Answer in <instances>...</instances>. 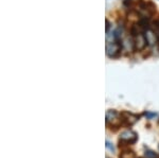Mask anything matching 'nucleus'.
<instances>
[{"instance_id": "obj_1", "label": "nucleus", "mask_w": 159, "mask_h": 158, "mask_svg": "<svg viewBox=\"0 0 159 158\" xmlns=\"http://www.w3.org/2000/svg\"><path fill=\"white\" fill-rule=\"evenodd\" d=\"M106 125L112 132H117L122 126L121 117L116 111L110 109L106 113Z\"/></svg>"}, {"instance_id": "obj_8", "label": "nucleus", "mask_w": 159, "mask_h": 158, "mask_svg": "<svg viewBox=\"0 0 159 158\" xmlns=\"http://www.w3.org/2000/svg\"><path fill=\"white\" fill-rule=\"evenodd\" d=\"M106 147H107V149H109L110 151H114V150H115L114 147L111 146V143H110L109 141H106Z\"/></svg>"}, {"instance_id": "obj_10", "label": "nucleus", "mask_w": 159, "mask_h": 158, "mask_svg": "<svg viewBox=\"0 0 159 158\" xmlns=\"http://www.w3.org/2000/svg\"><path fill=\"white\" fill-rule=\"evenodd\" d=\"M109 28H110V24H109L108 20L106 19V33L109 32Z\"/></svg>"}, {"instance_id": "obj_9", "label": "nucleus", "mask_w": 159, "mask_h": 158, "mask_svg": "<svg viewBox=\"0 0 159 158\" xmlns=\"http://www.w3.org/2000/svg\"><path fill=\"white\" fill-rule=\"evenodd\" d=\"M145 116H148V118H152V117L156 116V114L155 113H145Z\"/></svg>"}, {"instance_id": "obj_12", "label": "nucleus", "mask_w": 159, "mask_h": 158, "mask_svg": "<svg viewBox=\"0 0 159 158\" xmlns=\"http://www.w3.org/2000/svg\"><path fill=\"white\" fill-rule=\"evenodd\" d=\"M158 158H159V156H158Z\"/></svg>"}, {"instance_id": "obj_3", "label": "nucleus", "mask_w": 159, "mask_h": 158, "mask_svg": "<svg viewBox=\"0 0 159 158\" xmlns=\"http://www.w3.org/2000/svg\"><path fill=\"white\" fill-rule=\"evenodd\" d=\"M120 117H121V122H122V126H126L129 127L139 120L140 116L133 113H129V111H121L120 114Z\"/></svg>"}, {"instance_id": "obj_2", "label": "nucleus", "mask_w": 159, "mask_h": 158, "mask_svg": "<svg viewBox=\"0 0 159 158\" xmlns=\"http://www.w3.org/2000/svg\"><path fill=\"white\" fill-rule=\"evenodd\" d=\"M137 10H139V12L147 18V17L152 16L154 13L156 12V6L152 1H143V0H140L139 3H138Z\"/></svg>"}, {"instance_id": "obj_11", "label": "nucleus", "mask_w": 159, "mask_h": 158, "mask_svg": "<svg viewBox=\"0 0 159 158\" xmlns=\"http://www.w3.org/2000/svg\"><path fill=\"white\" fill-rule=\"evenodd\" d=\"M138 158H141V157H138Z\"/></svg>"}, {"instance_id": "obj_7", "label": "nucleus", "mask_w": 159, "mask_h": 158, "mask_svg": "<svg viewBox=\"0 0 159 158\" xmlns=\"http://www.w3.org/2000/svg\"><path fill=\"white\" fill-rule=\"evenodd\" d=\"M144 155L147 158H158V156H159V155H157L155 152L152 151V150H147L144 153Z\"/></svg>"}, {"instance_id": "obj_5", "label": "nucleus", "mask_w": 159, "mask_h": 158, "mask_svg": "<svg viewBox=\"0 0 159 158\" xmlns=\"http://www.w3.org/2000/svg\"><path fill=\"white\" fill-rule=\"evenodd\" d=\"M144 36H145V39H147V43L148 46H155L157 45L158 40H159V37L157 36V34L155 33V31H153L152 29H147L144 31Z\"/></svg>"}, {"instance_id": "obj_6", "label": "nucleus", "mask_w": 159, "mask_h": 158, "mask_svg": "<svg viewBox=\"0 0 159 158\" xmlns=\"http://www.w3.org/2000/svg\"><path fill=\"white\" fill-rule=\"evenodd\" d=\"M119 158H137V157H136L134 151L126 149V150H122L121 154L119 155Z\"/></svg>"}, {"instance_id": "obj_4", "label": "nucleus", "mask_w": 159, "mask_h": 158, "mask_svg": "<svg viewBox=\"0 0 159 158\" xmlns=\"http://www.w3.org/2000/svg\"><path fill=\"white\" fill-rule=\"evenodd\" d=\"M119 140H121V141L125 142V143H127L129 146H130V144H134L137 142L138 135H137V133H135L134 131L129 129V131H125V132H123V133H121Z\"/></svg>"}]
</instances>
